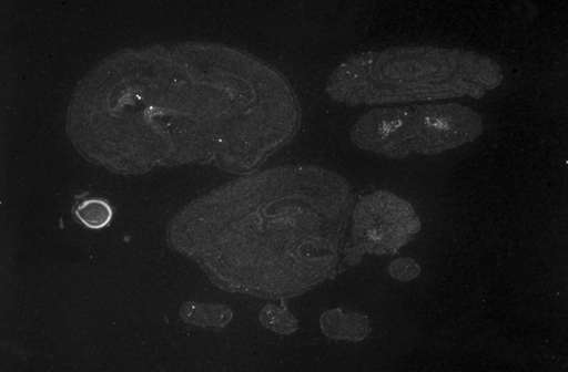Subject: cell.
I'll return each instance as SVG.
<instances>
[{
    "mask_svg": "<svg viewBox=\"0 0 568 372\" xmlns=\"http://www.w3.org/2000/svg\"><path fill=\"white\" fill-rule=\"evenodd\" d=\"M301 122L286 76L210 42L120 52L84 78L69 111L80 152L120 173L214 163L252 174L293 142Z\"/></svg>",
    "mask_w": 568,
    "mask_h": 372,
    "instance_id": "cell-1",
    "label": "cell"
},
{
    "mask_svg": "<svg viewBox=\"0 0 568 372\" xmlns=\"http://www.w3.org/2000/svg\"><path fill=\"white\" fill-rule=\"evenodd\" d=\"M354 206L343 175L280 166L186 206L171 221L168 242L229 292L284 300L339 272Z\"/></svg>",
    "mask_w": 568,
    "mask_h": 372,
    "instance_id": "cell-2",
    "label": "cell"
},
{
    "mask_svg": "<svg viewBox=\"0 0 568 372\" xmlns=\"http://www.w3.org/2000/svg\"><path fill=\"white\" fill-rule=\"evenodd\" d=\"M503 81L500 65L477 52L408 45L349 58L329 75L326 93L348 107L481 100Z\"/></svg>",
    "mask_w": 568,
    "mask_h": 372,
    "instance_id": "cell-3",
    "label": "cell"
},
{
    "mask_svg": "<svg viewBox=\"0 0 568 372\" xmlns=\"http://www.w3.org/2000/svg\"><path fill=\"white\" fill-rule=\"evenodd\" d=\"M349 244L343 265L354 266L365 255L397 254L420 229V219L409 203L388 193L363 197L351 217Z\"/></svg>",
    "mask_w": 568,
    "mask_h": 372,
    "instance_id": "cell-4",
    "label": "cell"
},
{
    "mask_svg": "<svg viewBox=\"0 0 568 372\" xmlns=\"http://www.w3.org/2000/svg\"><path fill=\"white\" fill-rule=\"evenodd\" d=\"M484 132L480 114L459 104L404 107L403 142L409 156H433L475 142Z\"/></svg>",
    "mask_w": 568,
    "mask_h": 372,
    "instance_id": "cell-5",
    "label": "cell"
},
{
    "mask_svg": "<svg viewBox=\"0 0 568 372\" xmlns=\"http://www.w3.org/2000/svg\"><path fill=\"white\" fill-rule=\"evenodd\" d=\"M320 326L323 334L334 341L361 342L372 331L371 322L365 314L344 312L342 309L324 312Z\"/></svg>",
    "mask_w": 568,
    "mask_h": 372,
    "instance_id": "cell-6",
    "label": "cell"
},
{
    "mask_svg": "<svg viewBox=\"0 0 568 372\" xmlns=\"http://www.w3.org/2000/svg\"><path fill=\"white\" fill-rule=\"evenodd\" d=\"M181 317L187 323L203 328H225L232 319V310L222 304L186 302L181 308Z\"/></svg>",
    "mask_w": 568,
    "mask_h": 372,
    "instance_id": "cell-7",
    "label": "cell"
},
{
    "mask_svg": "<svg viewBox=\"0 0 568 372\" xmlns=\"http://www.w3.org/2000/svg\"><path fill=\"white\" fill-rule=\"evenodd\" d=\"M261 322L267 330L280 335H291L298 331L297 318L291 312L288 306L282 303L280 307L267 304L261 311Z\"/></svg>",
    "mask_w": 568,
    "mask_h": 372,
    "instance_id": "cell-8",
    "label": "cell"
},
{
    "mask_svg": "<svg viewBox=\"0 0 568 372\" xmlns=\"http://www.w3.org/2000/svg\"><path fill=\"white\" fill-rule=\"evenodd\" d=\"M80 223L90 229L99 230L110 225L113 218L111 205L102 199H89L74 210Z\"/></svg>",
    "mask_w": 568,
    "mask_h": 372,
    "instance_id": "cell-9",
    "label": "cell"
},
{
    "mask_svg": "<svg viewBox=\"0 0 568 372\" xmlns=\"http://www.w3.org/2000/svg\"><path fill=\"white\" fill-rule=\"evenodd\" d=\"M389 273L400 282H409L420 273V267L410 258H400L390 264Z\"/></svg>",
    "mask_w": 568,
    "mask_h": 372,
    "instance_id": "cell-10",
    "label": "cell"
}]
</instances>
